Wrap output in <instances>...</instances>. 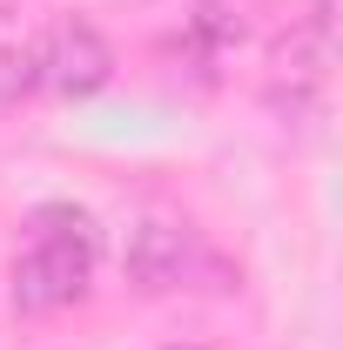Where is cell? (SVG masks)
<instances>
[{"mask_svg":"<svg viewBox=\"0 0 343 350\" xmlns=\"http://www.w3.org/2000/svg\"><path fill=\"white\" fill-rule=\"evenodd\" d=\"M94 276V236L74 209H41L27 250L14 256V310L47 317V310H68Z\"/></svg>","mask_w":343,"mask_h":350,"instance_id":"cell-1","label":"cell"},{"mask_svg":"<svg viewBox=\"0 0 343 350\" xmlns=\"http://www.w3.org/2000/svg\"><path fill=\"white\" fill-rule=\"evenodd\" d=\"M122 276H128L141 297H169V290H189V283L209 276V250H202V236L182 216L148 209L122 236Z\"/></svg>","mask_w":343,"mask_h":350,"instance_id":"cell-2","label":"cell"},{"mask_svg":"<svg viewBox=\"0 0 343 350\" xmlns=\"http://www.w3.org/2000/svg\"><path fill=\"white\" fill-rule=\"evenodd\" d=\"M108 75H115V47L101 41V27L81 21V14H68L41 41V81L47 88H61V94H94V88H108Z\"/></svg>","mask_w":343,"mask_h":350,"instance_id":"cell-3","label":"cell"},{"mask_svg":"<svg viewBox=\"0 0 343 350\" xmlns=\"http://www.w3.org/2000/svg\"><path fill=\"white\" fill-rule=\"evenodd\" d=\"M41 41L47 34H34L27 14L0 7V101H14V94H27L41 81Z\"/></svg>","mask_w":343,"mask_h":350,"instance_id":"cell-4","label":"cell"},{"mask_svg":"<svg viewBox=\"0 0 343 350\" xmlns=\"http://www.w3.org/2000/svg\"><path fill=\"white\" fill-rule=\"evenodd\" d=\"M243 27H249L243 0H195V14H189V34H195L202 47H229V41H243Z\"/></svg>","mask_w":343,"mask_h":350,"instance_id":"cell-5","label":"cell"},{"mask_svg":"<svg viewBox=\"0 0 343 350\" xmlns=\"http://www.w3.org/2000/svg\"><path fill=\"white\" fill-rule=\"evenodd\" d=\"M169 350H202V344H169Z\"/></svg>","mask_w":343,"mask_h":350,"instance_id":"cell-6","label":"cell"}]
</instances>
